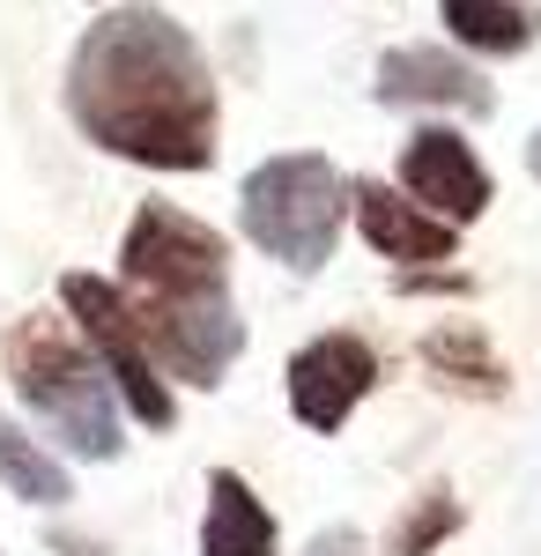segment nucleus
Masks as SVG:
<instances>
[{"mask_svg": "<svg viewBox=\"0 0 541 556\" xmlns=\"http://www.w3.org/2000/svg\"><path fill=\"white\" fill-rule=\"evenodd\" d=\"M438 23L453 30L460 52H482V60H512L541 30V15L527 0H438Z\"/></svg>", "mask_w": 541, "mask_h": 556, "instance_id": "12", "label": "nucleus"}, {"mask_svg": "<svg viewBox=\"0 0 541 556\" xmlns=\"http://www.w3.org/2000/svg\"><path fill=\"white\" fill-rule=\"evenodd\" d=\"M372 89L393 112H490L498 104V89L445 45H386Z\"/></svg>", "mask_w": 541, "mask_h": 556, "instance_id": "9", "label": "nucleus"}, {"mask_svg": "<svg viewBox=\"0 0 541 556\" xmlns=\"http://www.w3.org/2000/svg\"><path fill=\"white\" fill-rule=\"evenodd\" d=\"M0 490L23 497V505H67L75 497L67 490V460L45 453L23 424H8V408H0Z\"/></svg>", "mask_w": 541, "mask_h": 556, "instance_id": "13", "label": "nucleus"}, {"mask_svg": "<svg viewBox=\"0 0 541 556\" xmlns=\"http://www.w3.org/2000/svg\"><path fill=\"white\" fill-rule=\"evenodd\" d=\"M119 290L126 298H193V290H230V245L201 215L141 201L119 238Z\"/></svg>", "mask_w": 541, "mask_h": 556, "instance_id": "6", "label": "nucleus"}, {"mask_svg": "<svg viewBox=\"0 0 541 556\" xmlns=\"http://www.w3.org/2000/svg\"><path fill=\"white\" fill-rule=\"evenodd\" d=\"M141 342L156 356V371L171 386L215 393L230 379V364L246 356V312L230 290H193V298H126Z\"/></svg>", "mask_w": 541, "mask_h": 556, "instance_id": "5", "label": "nucleus"}, {"mask_svg": "<svg viewBox=\"0 0 541 556\" xmlns=\"http://www.w3.org/2000/svg\"><path fill=\"white\" fill-rule=\"evenodd\" d=\"M201 556H282V534H275V513L260 505L238 468L209 475V519H201Z\"/></svg>", "mask_w": 541, "mask_h": 556, "instance_id": "11", "label": "nucleus"}, {"mask_svg": "<svg viewBox=\"0 0 541 556\" xmlns=\"http://www.w3.org/2000/svg\"><path fill=\"white\" fill-rule=\"evenodd\" d=\"M282 379H290V416H297V424L319 430V438H334V430L372 401L378 349L364 342V334H319V342H304L290 356Z\"/></svg>", "mask_w": 541, "mask_h": 556, "instance_id": "7", "label": "nucleus"}, {"mask_svg": "<svg viewBox=\"0 0 541 556\" xmlns=\"http://www.w3.org/2000/svg\"><path fill=\"white\" fill-rule=\"evenodd\" d=\"M416 208H430L438 223H475V215L498 201V186L482 172V156L467 149V134L453 127H416L408 134V149H401V178H393Z\"/></svg>", "mask_w": 541, "mask_h": 556, "instance_id": "8", "label": "nucleus"}, {"mask_svg": "<svg viewBox=\"0 0 541 556\" xmlns=\"http://www.w3.org/2000/svg\"><path fill=\"white\" fill-rule=\"evenodd\" d=\"M60 312H67V327L83 334V349L97 356V371L112 379L119 393V408L134 416L141 430H171L178 424V386L156 371V356L141 342V327H134V312H126V290L119 282H104V275H60Z\"/></svg>", "mask_w": 541, "mask_h": 556, "instance_id": "4", "label": "nucleus"}, {"mask_svg": "<svg viewBox=\"0 0 541 556\" xmlns=\"http://www.w3.org/2000/svg\"><path fill=\"white\" fill-rule=\"evenodd\" d=\"M67 119L83 141L141 172H209L223 127L215 67L178 15L119 0L67 60Z\"/></svg>", "mask_w": 541, "mask_h": 556, "instance_id": "1", "label": "nucleus"}, {"mask_svg": "<svg viewBox=\"0 0 541 556\" xmlns=\"http://www.w3.org/2000/svg\"><path fill=\"white\" fill-rule=\"evenodd\" d=\"M112 8H119V0H112Z\"/></svg>", "mask_w": 541, "mask_h": 556, "instance_id": "18", "label": "nucleus"}, {"mask_svg": "<svg viewBox=\"0 0 541 556\" xmlns=\"http://www.w3.org/2000/svg\"><path fill=\"white\" fill-rule=\"evenodd\" d=\"M349 215H356V230H364V245L378 260H393V267H445L460 253V230L453 223H438L430 208H416L401 186H349Z\"/></svg>", "mask_w": 541, "mask_h": 556, "instance_id": "10", "label": "nucleus"}, {"mask_svg": "<svg viewBox=\"0 0 541 556\" xmlns=\"http://www.w3.org/2000/svg\"><path fill=\"white\" fill-rule=\"evenodd\" d=\"M349 549H356V534H349V527H334V534H319V549H312V556H349Z\"/></svg>", "mask_w": 541, "mask_h": 556, "instance_id": "16", "label": "nucleus"}, {"mask_svg": "<svg viewBox=\"0 0 541 556\" xmlns=\"http://www.w3.org/2000/svg\"><path fill=\"white\" fill-rule=\"evenodd\" d=\"M341 215H349V178L334 172L319 149L267 156V164L246 172V186H238V223H246V238L267 260L297 267V275H319L334 260Z\"/></svg>", "mask_w": 541, "mask_h": 556, "instance_id": "3", "label": "nucleus"}, {"mask_svg": "<svg viewBox=\"0 0 541 556\" xmlns=\"http://www.w3.org/2000/svg\"><path fill=\"white\" fill-rule=\"evenodd\" d=\"M527 172L541 178V127H534V141H527Z\"/></svg>", "mask_w": 541, "mask_h": 556, "instance_id": "17", "label": "nucleus"}, {"mask_svg": "<svg viewBox=\"0 0 541 556\" xmlns=\"http://www.w3.org/2000/svg\"><path fill=\"white\" fill-rule=\"evenodd\" d=\"M0 364L23 393V408L38 416V430L67 460H119L126 445L119 393H112V379L97 371V356L60 312H23L0 342Z\"/></svg>", "mask_w": 541, "mask_h": 556, "instance_id": "2", "label": "nucleus"}, {"mask_svg": "<svg viewBox=\"0 0 541 556\" xmlns=\"http://www.w3.org/2000/svg\"><path fill=\"white\" fill-rule=\"evenodd\" d=\"M423 364H430L445 386H460V393H490V401L512 386V379H504V364L490 356V342H482L475 327H438V334L423 342Z\"/></svg>", "mask_w": 541, "mask_h": 556, "instance_id": "14", "label": "nucleus"}, {"mask_svg": "<svg viewBox=\"0 0 541 556\" xmlns=\"http://www.w3.org/2000/svg\"><path fill=\"white\" fill-rule=\"evenodd\" d=\"M460 527V505H453V490H430L423 505H408L401 513V527H393V556H430L445 534Z\"/></svg>", "mask_w": 541, "mask_h": 556, "instance_id": "15", "label": "nucleus"}]
</instances>
